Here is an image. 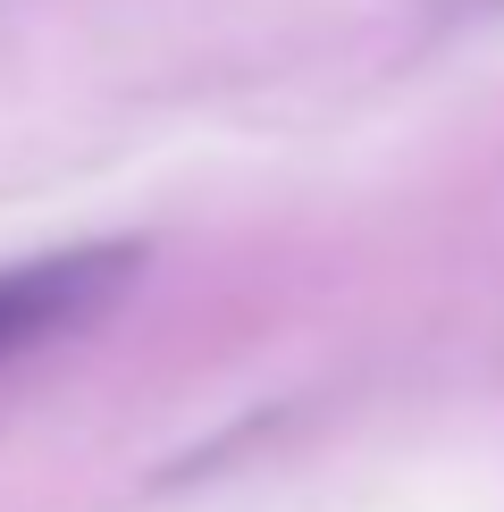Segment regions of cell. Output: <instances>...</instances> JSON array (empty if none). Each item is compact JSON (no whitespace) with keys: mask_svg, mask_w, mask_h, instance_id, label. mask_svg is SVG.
Masks as SVG:
<instances>
[{"mask_svg":"<svg viewBox=\"0 0 504 512\" xmlns=\"http://www.w3.org/2000/svg\"><path fill=\"white\" fill-rule=\"evenodd\" d=\"M135 269H143V244H68V252L0 269V361L51 345V336L84 328V319H101L126 294Z\"/></svg>","mask_w":504,"mask_h":512,"instance_id":"cell-1","label":"cell"}]
</instances>
